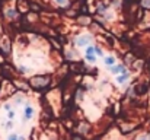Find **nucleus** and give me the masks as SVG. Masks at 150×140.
<instances>
[{
  "mask_svg": "<svg viewBox=\"0 0 150 140\" xmlns=\"http://www.w3.org/2000/svg\"><path fill=\"white\" fill-rule=\"evenodd\" d=\"M48 82H50V79L47 76H37V77H32L31 85L35 86V88H44V86L48 85Z\"/></svg>",
  "mask_w": 150,
  "mask_h": 140,
  "instance_id": "nucleus-1",
  "label": "nucleus"
},
{
  "mask_svg": "<svg viewBox=\"0 0 150 140\" xmlns=\"http://www.w3.org/2000/svg\"><path fill=\"white\" fill-rule=\"evenodd\" d=\"M34 107L31 105V104H26L25 105V108H23V121H28V120H31L32 117H34Z\"/></svg>",
  "mask_w": 150,
  "mask_h": 140,
  "instance_id": "nucleus-2",
  "label": "nucleus"
},
{
  "mask_svg": "<svg viewBox=\"0 0 150 140\" xmlns=\"http://www.w3.org/2000/svg\"><path fill=\"white\" fill-rule=\"evenodd\" d=\"M91 40H92L91 35H80L76 38V44H77V47H88Z\"/></svg>",
  "mask_w": 150,
  "mask_h": 140,
  "instance_id": "nucleus-3",
  "label": "nucleus"
},
{
  "mask_svg": "<svg viewBox=\"0 0 150 140\" xmlns=\"http://www.w3.org/2000/svg\"><path fill=\"white\" fill-rule=\"evenodd\" d=\"M127 70H125V67L122 66V64H114V66H111V73H114V75H122V73H125Z\"/></svg>",
  "mask_w": 150,
  "mask_h": 140,
  "instance_id": "nucleus-4",
  "label": "nucleus"
},
{
  "mask_svg": "<svg viewBox=\"0 0 150 140\" xmlns=\"http://www.w3.org/2000/svg\"><path fill=\"white\" fill-rule=\"evenodd\" d=\"M128 79H130V73H128V72H125V73H122V75H118V76H117V83H120V85H121V83H125Z\"/></svg>",
  "mask_w": 150,
  "mask_h": 140,
  "instance_id": "nucleus-5",
  "label": "nucleus"
},
{
  "mask_svg": "<svg viewBox=\"0 0 150 140\" xmlns=\"http://www.w3.org/2000/svg\"><path fill=\"white\" fill-rule=\"evenodd\" d=\"M103 63H105V66H114L115 63H117V60H115V57L114 55H108V57H103Z\"/></svg>",
  "mask_w": 150,
  "mask_h": 140,
  "instance_id": "nucleus-6",
  "label": "nucleus"
},
{
  "mask_svg": "<svg viewBox=\"0 0 150 140\" xmlns=\"http://www.w3.org/2000/svg\"><path fill=\"white\" fill-rule=\"evenodd\" d=\"M85 57H86V60L89 63H95L96 61V55L95 54H85Z\"/></svg>",
  "mask_w": 150,
  "mask_h": 140,
  "instance_id": "nucleus-7",
  "label": "nucleus"
},
{
  "mask_svg": "<svg viewBox=\"0 0 150 140\" xmlns=\"http://www.w3.org/2000/svg\"><path fill=\"white\" fill-rule=\"evenodd\" d=\"M6 16H7L9 19H13V18L16 16V12H15V10H12V9H9V10L6 12Z\"/></svg>",
  "mask_w": 150,
  "mask_h": 140,
  "instance_id": "nucleus-8",
  "label": "nucleus"
},
{
  "mask_svg": "<svg viewBox=\"0 0 150 140\" xmlns=\"http://www.w3.org/2000/svg\"><path fill=\"white\" fill-rule=\"evenodd\" d=\"M15 117H16V112L13 109L7 111V120H15Z\"/></svg>",
  "mask_w": 150,
  "mask_h": 140,
  "instance_id": "nucleus-9",
  "label": "nucleus"
},
{
  "mask_svg": "<svg viewBox=\"0 0 150 140\" xmlns=\"http://www.w3.org/2000/svg\"><path fill=\"white\" fill-rule=\"evenodd\" d=\"M88 130H89V126H88V124H83V126H80V129H79L80 133H86Z\"/></svg>",
  "mask_w": 150,
  "mask_h": 140,
  "instance_id": "nucleus-10",
  "label": "nucleus"
},
{
  "mask_svg": "<svg viewBox=\"0 0 150 140\" xmlns=\"http://www.w3.org/2000/svg\"><path fill=\"white\" fill-rule=\"evenodd\" d=\"M95 53H96V55H99V57H103V53H102V50H100L99 47H95Z\"/></svg>",
  "mask_w": 150,
  "mask_h": 140,
  "instance_id": "nucleus-11",
  "label": "nucleus"
},
{
  "mask_svg": "<svg viewBox=\"0 0 150 140\" xmlns=\"http://www.w3.org/2000/svg\"><path fill=\"white\" fill-rule=\"evenodd\" d=\"M18 137H19V136L13 133V134H9V137H7V140H18Z\"/></svg>",
  "mask_w": 150,
  "mask_h": 140,
  "instance_id": "nucleus-12",
  "label": "nucleus"
},
{
  "mask_svg": "<svg viewBox=\"0 0 150 140\" xmlns=\"http://www.w3.org/2000/svg\"><path fill=\"white\" fill-rule=\"evenodd\" d=\"M133 60H134V58H133V55H127V57H125V61H127V64L133 63Z\"/></svg>",
  "mask_w": 150,
  "mask_h": 140,
  "instance_id": "nucleus-13",
  "label": "nucleus"
},
{
  "mask_svg": "<svg viewBox=\"0 0 150 140\" xmlns=\"http://www.w3.org/2000/svg\"><path fill=\"white\" fill-rule=\"evenodd\" d=\"M55 3H58L60 6H66L67 4V0H55Z\"/></svg>",
  "mask_w": 150,
  "mask_h": 140,
  "instance_id": "nucleus-14",
  "label": "nucleus"
},
{
  "mask_svg": "<svg viewBox=\"0 0 150 140\" xmlns=\"http://www.w3.org/2000/svg\"><path fill=\"white\" fill-rule=\"evenodd\" d=\"M137 140H149V136H146V134H142V136H139Z\"/></svg>",
  "mask_w": 150,
  "mask_h": 140,
  "instance_id": "nucleus-15",
  "label": "nucleus"
},
{
  "mask_svg": "<svg viewBox=\"0 0 150 140\" xmlns=\"http://www.w3.org/2000/svg\"><path fill=\"white\" fill-rule=\"evenodd\" d=\"M77 99H79V101L83 99V93H82V91H77Z\"/></svg>",
  "mask_w": 150,
  "mask_h": 140,
  "instance_id": "nucleus-16",
  "label": "nucleus"
},
{
  "mask_svg": "<svg viewBox=\"0 0 150 140\" xmlns=\"http://www.w3.org/2000/svg\"><path fill=\"white\" fill-rule=\"evenodd\" d=\"M143 6H144V7H150V0H144V1H143Z\"/></svg>",
  "mask_w": 150,
  "mask_h": 140,
  "instance_id": "nucleus-17",
  "label": "nucleus"
},
{
  "mask_svg": "<svg viewBox=\"0 0 150 140\" xmlns=\"http://www.w3.org/2000/svg\"><path fill=\"white\" fill-rule=\"evenodd\" d=\"M9 48H10V47H9V43L6 41V43H4V51H6V53H9Z\"/></svg>",
  "mask_w": 150,
  "mask_h": 140,
  "instance_id": "nucleus-18",
  "label": "nucleus"
},
{
  "mask_svg": "<svg viewBox=\"0 0 150 140\" xmlns=\"http://www.w3.org/2000/svg\"><path fill=\"white\" fill-rule=\"evenodd\" d=\"M79 21H80L82 23H89V19H86V18H85V19H83V18H80Z\"/></svg>",
  "mask_w": 150,
  "mask_h": 140,
  "instance_id": "nucleus-19",
  "label": "nucleus"
},
{
  "mask_svg": "<svg viewBox=\"0 0 150 140\" xmlns=\"http://www.w3.org/2000/svg\"><path fill=\"white\" fill-rule=\"evenodd\" d=\"M10 104H4V111H10Z\"/></svg>",
  "mask_w": 150,
  "mask_h": 140,
  "instance_id": "nucleus-20",
  "label": "nucleus"
},
{
  "mask_svg": "<svg viewBox=\"0 0 150 140\" xmlns=\"http://www.w3.org/2000/svg\"><path fill=\"white\" fill-rule=\"evenodd\" d=\"M21 72H28V67H25V66H21Z\"/></svg>",
  "mask_w": 150,
  "mask_h": 140,
  "instance_id": "nucleus-21",
  "label": "nucleus"
},
{
  "mask_svg": "<svg viewBox=\"0 0 150 140\" xmlns=\"http://www.w3.org/2000/svg\"><path fill=\"white\" fill-rule=\"evenodd\" d=\"M16 104H22V98H21V96L16 98Z\"/></svg>",
  "mask_w": 150,
  "mask_h": 140,
  "instance_id": "nucleus-22",
  "label": "nucleus"
},
{
  "mask_svg": "<svg viewBox=\"0 0 150 140\" xmlns=\"http://www.w3.org/2000/svg\"><path fill=\"white\" fill-rule=\"evenodd\" d=\"M18 140H26V139H25V136H19V137H18Z\"/></svg>",
  "mask_w": 150,
  "mask_h": 140,
  "instance_id": "nucleus-23",
  "label": "nucleus"
},
{
  "mask_svg": "<svg viewBox=\"0 0 150 140\" xmlns=\"http://www.w3.org/2000/svg\"><path fill=\"white\" fill-rule=\"evenodd\" d=\"M149 140H150V134H149Z\"/></svg>",
  "mask_w": 150,
  "mask_h": 140,
  "instance_id": "nucleus-24",
  "label": "nucleus"
}]
</instances>
